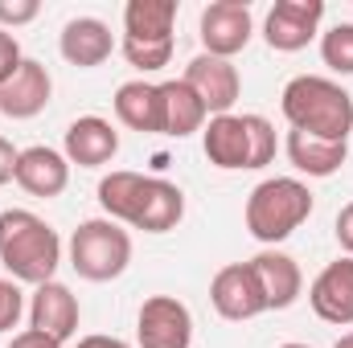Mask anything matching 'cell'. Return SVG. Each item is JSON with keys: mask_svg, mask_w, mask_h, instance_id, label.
<instances>
[{"mask_svg": "<svg viewBox=\"0 0 353 348\" xmlns=\"http://www.w3.org/2000/svg\"><path fill=\"white\" fill-rule=\"evenodd\" d=\"M0 266L8 270L12 283H54L62 266V238L58 230L29 213V209H4L0 213Z\"/></svg>", "mask_w": 353, "mask_h": 348, "instance_id": "6da1fadb", "label": "cell"}, {"mask_svg": "<svg viewBox=\"0 0 353 348\" xmlns=\"http://www.w3.org/2000/svg\"><path fill=\"white\" fill-rule=\"evenodd\" d=\"M279 111L292 131H308L321 140L345 144L353 131V94L333 78L321 74H300L279 94Z\"/></svg>", "mask_w": 353, "mask_h": 348, "instance_id": "7a4b0ae2", "label": "cell"}, {"mask_svg": "<svg viewBox=\"0 0 353 348\" xmlns=\"http://www.w3.org/2000/svg\"><path fill=\"white\" fill-rule=\"evenodd\" d=\"M312 217V193L296 176H271L259 180L247 197V234L263 246L288 242L304 221Z\"/></svg>", "mask_w": 353, "mask_h": 348, "instance_id": "3957f363", "label": "cell"}, {"mask_svg": "<svg viewBox=\"0 0 353 348\" xmlns=\"http://www.w3.org/2000/svg\"><path fill=\"white\" fill-rule=\"evenodd\" d=\"M70 266L87 283H111L132 266V234L111 217H90L70 234Z\"/></svg>", "mask_w": 353, "mask_h": 348, "instance_id": "277c9868", "label": "cell"}, {"mask_svg": "<svg viewBox=\"0 0 353 348\" xmlns=\"http://www.w3.org/2000/svg\"><path fill=\"white\" fill-rule=\"evenodd\" d=\"M197 37H201V54H214V58H234L251 45L255 37V17H251V4L247 0H214L201 8V21H197Z\"/></svg>", "mask_w": 353, "mask_h": 348, "instance_id": "5b68a950", "label": "cell"}, {"mask_svg": "<svg viewBox=\"0 0 353 348\" xmlns=\"http://www.w3.org/2000/svg\"><path fill=\"white\" fill-rule=\"evenodd\" d=\"M140 348H189L193 345V312L176 295H148L136 316Z\"/></svg>", "mask_w": 353, "mask_h": 348, "instance_id": "8992f818", "label": "cell"}, {"mask_svg": "<svg viewBox=\"0 0 353 348\" xmlns=\"http://www.w3.org/2000/svg\"><path fill=\"white\" fill-rule=\"evenodd\" d=\"M325 0H275L263 21V41L275 54H300L321 33Z\"/></svg>", "mask_w": 353, "mask_h": 348, "instance_id": "52a82bcc", "label": "cell"}, {"mask_svg": "<svg viewBox=\"0 0 353 348\" xmlns=\"http://www.w3.org/2000/svg\"><path fill=\"white\" fill-rule=\"evenodd\" d=\"M210 303L222 320L230 324H243V320H255L267 312V299H263V287L251 270V262H230L214 274L210 283Z\"/></svg>", "mask_w": 353, "mask_h": 348, "instance_id": "ba28073f", "label": "cell"}, {"mask_svg": "<svg viewBox=\"0 0 353 348\" xmlns=\"http://www.w3.org/2000/svg\"><path fill=\"white\" fill-rule=\"evenodd\" d=\"M181 78H185V87L205 102L210 119H214V115H234V102H239V94H243V78H239V66H234V62L214 58V54H197V58L185 66Z\"/></svg>", "mask_w": 353, "mask_h": 348, "instance_id": "9c48e42d", "label": "cell"}, {"mask_svg": "<svg viewBox=\"0 0 353 348\" xmlns=\"http://www.w3.org/2000/svg\"><path fill=\"white\" fill-rule=\"evenodd\" d=\"M79 320H83V307H79V295L66 287V283H41L33 287V299H29V328L54 336V340H70L79 332Z\"/></svg>", "mask_w": 353, "mask_h": 348, "instance_id": "30bf717a", "label": "cell"}, {"mask_svg": "<svg viewBox=\"0 0 353 348\" xmlns=\"http://www.w3.org/2000/svg\"><path fill=\"white\" fill-rule=\"evenodd\" d=\"M308 303H312V312H316L325 324L350 328L353 324V259L350 254H341L337 262H329V266L312 279Z\"/></svg>", "mask_w": 353, "mask_h": 348, "instance_id": "8fae6325", "label": "cell"}, {"mask_svg": "<svg viewBox=\"0 0 353 348\" xmlns=\"http://www.w3.org/2000/svg\"><path fill=\"white\" fill-rule=\"evenodd\" d=\"M50 98H54L50 70L41 62L25 58L17 66V74L8 83H0V115H8V119H33V115H41L50 107Z\"/></svg>", "mask_w": 353, "mask_h": 348, "instance_id": "7c38bea8", "label": "cell"}, {"mask_svg": "<svg viewBox=\"0 0 353 348\" xmlns=\"http://www.w3.org/2000/svg\"><path fill=\"white\" fill-rule=\"evenodd\" d=\"M119 152V131L103 119V115H83L66 127V140H62V156L79 168H103L111 164Z\"/></svg>", "mask_w": 353, "mask_h": 348, "instance_id": "4fadbf2b", "label": "cell"}, {"mask_svg": "<svg viewBox=\"0 0 353 348\" xmlns=\"http://www.w3.org/2000/svg\"><path fill=\"white\" fill-rule=\"evenodd\" d=\"M29 197H62L66 184H70V160L58 152V148H46V144H33V148H21L17 156V176H12Z\"/></svg>", "mask_w": 353, "mask_h": 348, "instance_id": "5bb4252c", "label": "cell"}, {"mask_svg": "<svg viewBox=\"0 0 353 348\" xmlns=\"http://www.w3.org/2000/svg\"><path fill=\"white\" fill-rule=\"evenodd\" d=\"M201 152L214 168L222 173H243L251 168V144H247V123L243 115H214L201 127Z\"/></svg>", "mask_w": 353, "mask_h": 348, "instance_id": "9a60e30c", "label": "cell"}, {"mask_svg": "<svg viewBox=\"0 0 353 348\" xmlns=\"http://www.w3.org/2000/svg\"><path fill=\"white\" fill-rule=\"evenodd\" d=\"M251 270H255V279H259V287H263L267 312H283V307H292V303L300 299V291H304L300 262L292 259V254H283V250L263 246V250L251 259Z\"/></svg>", "mask_w": 353, "mask_h": 348, "instance_id": "2e32d148", "label": "cell"}, {"mask_svg": "<svg viewBox=\"0 0 353 348\" xmlns=\"http://www.w3.org/2000/svg\"><path fill=\"white\" fill-rule=\"evenodd\" d=\"M58 50H62V58H66L70 66L94 70V66H103V62L115 54V37H111L107 21H99V17H74V21L62 25Z\"/></svg>", "mask_w": 353, "mask_h": 348, "instance_id": "e0dca14e", "label": "cell"}, {"mask_svg": "<svg viewBox=\"0 0 353 348\" xmlns=\"http://www.w3.org/2000/svg\"><path fill=\"white\" fill-rule=\"evenodd\" d=\"M115 119L140 135H165V102H161V87L132 78L115 90Z\"/></svg>", "mask_w": 353, "mask_h": 348, "instance_id": "ac0fdd59", "label": "cell"}, {"mask_svg": "<svg viewBox=\"0 0 353 348\" xmlns=\"http://www.w3.org/2000/svg\"><path fill=\"white\" fill-rule=\"evenodd\" d=\"M181 217H185V193L176 188L173 180H165V176H148L144 193H140V209L132 217V230L169 234V230L181 226Z\"/></svg>", "mask_w": 353, "mask_h": 348, "instance_id": "d6986e66", "label": "cell"}, {"mask_svg": "<svg viewBox=\"0 0 353 348\" xmlns=\"http://www.w3.org/2000/svg\"><path fill=\"white\" fill-rule=\"evenodd\" d=\"M292 168L304 176H325L341 173L345 156H350V144H337V140H321V135H308V131H288V144H283Z\"/></svg>", "mask_w": 353, "mask_h": 348, "instance_id": "ffe728a7", "label": "cell"}, {"mask_svg": "<svg viewBox=\"0 0 353 348\" xmlns=\"http://www.w3.org/2000/svg\"><path fill=\"white\" fill-rule=\"evenodd\" d=\"M176 0H128L123 4V37L128 41H173Z\"/></svg>", "mask_w": 353, "mask_h": 348, "instance_id": "44dd1931", "label": "cell"}, {"mask_svg": "<svg viewBox=\"0 0 353 348\" xmlns=\"http://www.w3.org/2000/svg\"><path fill=\"white\" fill-rule=\"evenodd\" d=\"M161 102H165V135H173V140H185L210 123L205 102L185 87V78L161 83Z\"/></svg>", "mask_w": 353, "mask_h": 348, "instance_id": "7402d4cb", "label": "cell"}, {"mask_svg": "<svg viewBox=\"0 0 353 348\" xmlns=\"http://www.w3.org/2000/svg\"><path fill=\"white\" fill-rule=\"evenodd\" d=\"M144 173H132V168H115L99 180V205L111 221L119 226H132L136 209H140V193H144Z\"/></svg>", "mask_w": 353, "mask_h": 348, "instance_id": "603a6c76", "label": "cell"}, {"mask_svg": "<svg viewBox=\"0 0 353 348\" xmlns=\"http://www.w3.org/2000/svg\"><path fill=\"white\" fill-rule=\"evenodd\" d=\"M321 62L341 78L353 74V21H341L329 33H321Z\"/></svg>", "mask_w": 353, "mask_h": 348, "instance_id": "cb8c5ba5", "label": "cell"}, {"mask_svg": "<svg viewBox=\"0 0 353 348\" xmlns=\"http://www.w3.org/2000/svg\"><path fill=\"white\" fill-rule=\"evenodd\" d=\"M128 66H136L140 74H152V70H165L173 62V41H119Z\"/></svg>", "mask_w": 353, "mask_h": 348, "instance_id": "d4e9b609", "label": "cell"}, {"mask_svg": "<svg viewBox=\"0 0 353 348\" xmlns=\"http://www.w3.org/2000/svg\"><path fill=\"white\" fill-rule=\"evenodd\" d=\"M247 123V144H251V168H267L275 160V127L263 115H243Z\"/></svg>", "mask_w": 353, "mask_h": 348, "instance_id": "484cf974", "label": "cell"}, {"mask_svg": "<svg viewBox=\"0 0 353 348\" xmlns=\"http://www.w3.org/2000/svg\"><path fill=\"white\" fill-rule=\"evenodd\" d=\"M25 316V295L12 279H0V332H12Z\"/></svg>", "mask_w": 353, "mask_h": 348, "instance_id": "4316f807", "label": "cell"}, {"mask_svg": "<svg viewBox=\"0 0 353 348\" xmlns=\"http://www.w3.org/2000/svg\"><path fill=\"white\" fill-rule=\"evenodd\" d=\"M37 12H41V4L37 0H0V29H21V25H29V21H37Z\"/></svg>", "mask_w": 353, "mask_h": 348, "instance_id": "83f0119b", "label": "cell"}, {"mask_svg": "<svg viewBox=\"0 0 353 348\" xmlns=\"http://www.w3.org/2000/svg\"><path fill=\"white\" fill-rule=\"evenodd\" d=\"M25 62V54H21V45H17V37L8 33V29H0V83H8L12 74H17V66Z\"/></svg>", "mask_w": 353, "mask_h": 348, "instance_id": "f1b7e54d", "label": "cell"}, {"mask_svg": "<svg viewBox=\"0 0 353 348\" xmlns=\"http://www.w3.org/2000/svg\"><path fill=\"white\" fill-rule=\"evenodd\" d=\"M8 348H62V340H54V336H46V332H37V328H25V332H17Z\"/></svg>", "mask_w": 353, "mask_h": 348, "instance_id": "f546056e", "label": "cell"}, {"mask_svg": "<svg viewBox=\"0 0 353 348\" xmlns=\"http://www.w3.org/2000/svg\"><path fill=\"white\" fill-rule=\"evenodd\" d=\"M333 234H337L341 250L353 259V201L350 205H341V213H337V230H333Z\"/></svg>", "mask_w": 353, "mask_h": 348, "instance_id": "4dcf8cb0", "label": "cell"}, {"mask_svg": "<svg viewBox=\"0 0 353 348\" xmlns=\"http://www.w3.org/2000/svg\"><path fill=\"white\" fill-rule=\"evenodd\" d=\"M17 156H21V152L0 135V184H8V180L17 176Z\"/></svg>", "mask_w": 353, "mask_h": 348, "instance_id": "1f68e13d", "label": "cell"}, {"mask_svg": "<svg viewBox=\"0 0 353 348\" xmlns=\"http://www.w3.org/2000/svg\"><path fill=\"white\" fill-rule=\"evenodd\" d=\"M74 348H132V345L119 340V336H83Z\"/></svg>", "mask_w": 353, "mask_h": 348, "instance_id": "d6a6232c", "label": "cell"}, {"mask_svg": "<svg viewBox=\"0 0 353 348\" xmlns=\"http://www.w3.org/2000/svg\"><path fill=\"white\" fill-rule=\"evenodd\" d=\"M333 348H353V332H345V336H341V340H337Z\"/></svg>", "mask_w": 353, "mask_h": 348, "instance_id": "836d02e7", "label": "cell"}, {"mask_svg": "<svg viewBox=\"0 0 353 348\" xmlns=\"http://www.w3.org/2000/svg\"><path fill=\"white\" fill-rule=\"evenodd\" d=\"M279 348H312V345H300V340H288V345H279Z\"/></svg>", "mask_w": 353, "mask_h": 348, "instance_id": "e575fe53", "label": "cell"}]
</instances>
